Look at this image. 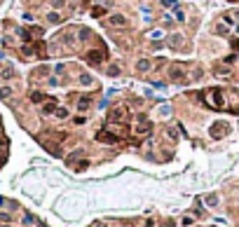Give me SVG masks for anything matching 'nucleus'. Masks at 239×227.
Masks as SVG:
<instances>
[{
    "label": "nucleus",
    "mask_w": 239,
    "mask_h": 227,
    "mask_svg": "<svg viewBox=\"0 0 239 227\" xmlns=\"http://www.w3.org/2000/svg\"><path fill=\"white\" fill-rule=\"evenodd\" d=\"M127 115H129V112L124 110V106H120V108H115L108 117H110V122H122V120H127Z\"/></svg>",
    "instance_id": "obj_2"
},
{
    "label": "nucleus",
    "mask_w": 239,
    "mask_h": 227,
    "mask_svg": "<svg viewBox=\"0 0 239 227\" xmlns=\"http://www.w3.org/2000/svg\"><path fill=\"white\" fill-rule=\"evenodd\" d=\"M89 35H91V33L87 31V28H80V37H82V40H85V37H89Z\"/></svg>",
    "instance_id": "obj_15"
},
{
    "label": "nucleus",
    "mask_w": 239,
    "mask_h": 227,
    "mask_svg": "<svg viewBox=\"0 0 239 227\" xmlns=\"http://www.w3.org/2000/svg\"><path fill=\"white\" fill-rule=\"evenodd\" d=\"M108 75H120V68H117V66H110V68H108Z\"/></svg>",
    "instance_id": "obj_14"
},
{
    "label": "nucleus",
    "mask_w": 239,
    "mask_h": 227,
    "mask_svg": "<svg viewBox=\"0 0 239 227\" xmlns=\"http://www.w3.org/2000/svg\"><path fill=\"white\" fill-rule=\"evenodd\" d=\"M176 16H178V21H185V14H183L181 10H176Z\"/></svg>",
    "instance_id": "obj_19"
},
{
    "label": "nucleus",
    "mask_w": 239,
    "mask_h": 227,
    "mask_svg": "<svg viewBox=\"0 0 239 227\" xmlns=\"http://www.w3.org/2000/svg\"><path fill=\"white\" fill-rule=\"evenodd\" d=\"M49 21H52V24H59L61 19H59V14H56V12H49Z\"/></svg>",
    "instance_id": "obj_13"
},
{
    "label": "nucleus",
    "mask_w": 239,
    "mask_h": 227,
    "mask_svg": "<svg viewBox=\"0 0 239 227\" xmlns=\"http://www.w3.org/2000/svg\"><path fill=\"white\" fill-rule=\"evenodd\" d=\"M169 45H171V47H178V45H181V35H176V33H174V35L169 37Z\"/></svg>",
    "instance_id": "obj_9"
},
{
    "label": "nucleus",
    "mask_w": 239,
    "mask_h": 227,
    "mask_svg": "<svg viewBox=\"0 0 239 227\" xmlns=\"http://www.w3.org/2000/svg\"><path fill=\"white\" fill-rule=\"evenodd\" d=\"M10 94H12V89H0V96H2V98H7Z\"/></svg>",
    "instance_id": "obj_18"
},
{
    "label": "nucleus",
    "mask_w": 239,
    "mask_h": 227,
    "mask_svg": "<svg viewBox=\"0 0 239 227\" xmlns=\"http://www.w3.org/2000/svg\"><path fill=\"white\" fill-rule=\"evenodd\" d=\"M80 85H85V87H87V85H91V77H89L87 73H85V75H80Z\"/></svg>",
    "instance_id": "obj_10"
},
{
    "label": "nucleus",
    "mask_w": 239,
    "mask_h": 227,
    "mask_svg": "<svg viewBox=\"0 0 239 227\" xmlns=\"http://www.w3.org/2000/svg\"><path fill=\"white\" fill-rule=\"evenodd\" d=\"M162 5L164 7H176V0H162Z\"/></svg>",
    "instance_id": "obj_16"
},
{
    "label": "nucleus",
    "mask_w": 239,
    "mask_h": 227,
    "mask_svg": "<svg viewBox=\"0 0 239 227\" xmlns=\"http://www.w3.org/2000/svg\"><path fill=\"white\" fill-rule=\"evenodd\" d=\"M91 14H94V16H101V14H103V7H94V10H91Z\"/></svg>",
    "instance_id": "obj_17"
},
{
    "label": "nucleus",
    "mask_w": 239,
    "mask_h": 227,
    "mask_svg": "<svg viewBox=\"0 0 239 227\" xmlns=\"http://www.w3.org/2000/svg\"><path fill=\"white\" fill-rule=\"evenodd\" d=\"M56 117H59V120H64V117H68V110H66V108H59V110H56Z\"/></svg>",
    "instance_id": "obj_12"
},
{
    "label": "nucleus",
    "mask_w": 239,
    "mask_h": 227,
    "mask_svg": "<svg viewBox=\"0 0 239 227\" xmlns=\"http://www.w3.org/2000/svg\"><path fill=\"white\" fill-rule=\"evenodd\" d=\"M108 24H110V26H115V28H122V26H127V19H124L122 14H115V16H110V19H108Z\"/></svg>",
    "instance_id": "obj_3"
},
{
    "label": "nucleus",
    "mask_w": 239,
    "mask_h": 227,
    "mask_svg": "<svg viewBox=\"0 0 239 227\" xmlns=\"http://www.w3.org/2000/svg\"><path fill=\"white\" fill-rule=\"evenodd\" d=\"M216 33H228V26H216Z\"/></svg>",
    "instance_id": "obj_20"
},
{
    "label": "nucleus",
    "mask_w": 239,
    "mask_h": 227,
    "mask_svg": "<svg viewBox=\"0 0 239 227\" xmlns=\"http://www.w3.org/2000/svg\"><path fill=\"white\" fill-rule=\"evenodd\" d=\"M136 68H138V73H148L150 70V61L148 59H141V61L136 63Z\"/></svg>",
    "instance_id": "obj_6"
},
{
    "label": "nucleus",
    "mask_w": 239,
    "mask_h": 227,
    "mask_svg": "<svg viewBox=\"0 0 239 227\" xmlns=\"http://www.w3.org/2000/svg\"><path fill=\"white\" fill-rule=\"evenodd\" d=\"M52 5L54 7H64V0H52Z\"/></svg>",
    "instance_id": "obj_21"
},
{
    "label": "nucleus",
    "mask_w": 239,
    "mask_h": 227,
    "mask_svg": "<svg viewBox=\"0 0 239 227\" xmlns=\"http://www.w3.org/2000/svg\"><path fill=\"white\" fill-rule=\"evenodd\" d=\"M99 141L101 143H117V136H113V133H106V131H99Z\"/></svg>",
    "instance_id": "obj_4"
},
{
    "label": "nucleus",
    "mask_w": 239,
    "mask_h": 227,
    "mask_svg": "<svg viewBox=\"0 0 239 227\" xmlns=\"http://www.w3.org/2000/svg\"><path fill=\"white\" fill-rule=\"evenodd\" d=\"M87 61H89L91 66H99L103 61V52L101 49H91V52H87Z\"/></svg>",
    "instance_id": "obj_1"
},
{
    "label": "nucleus",
    "mask_w": 239,
    "mask_h": 227,
    "mask_svg": "<svg viewBox=\"0 0 239 227\" xmlns=\"http://www.w3.org/2000/svg\"><path fill=\"white\" fill-rule=\"evenodd\" d=\"M89 103H91V101L87 98V96H82V98L77 101V108H80V110H87V108H89Z\"/></svg>",
    "instance_id": "obj_7"
},
{
    "label": "nucleus",
    "mask_w": 239,
    "mask_h": 227,
    "mask_svg": "<svg viewBox=\"0 0 239 227\" xmlns=\"http://www.w3.org/2000/svg\"><path fill=\"white\" fill-rule=\"evenodd\" d=\"M169 77L171 80H181L183 77V68H181V66H171V68H169Z\"/></svg>",
    "instance_id": "obj_5"
},
{
    "label": "nucleus",
    "mask_w": 239,
    "mask_h": 227,
    "mask_svg": "<svg viewBox=\"0 0 239 227\" xmlns=\"http://www.w3.org/2000/svg\"><path fill=\"white\" fill-rule=\"evenodd\" d=\"M42 98H45L42 91H33V94H31V101H33V103H42Z\"/></svg>",
    "instance_id": "obj_8"
},
{
    "label": "nucleus",
    "mask_w": 239,
    "mask_h": 227,
    "mask_svg": "<svg viewBox=\"0 0 239 227\" xmlns=\"http://www.w3.org/2000/svg\"><path fill=\"white\" fill-rule=\"evenodd\" d=\"M54 106H56V101L52 98L49 103H45V108H42V110H45V112H52V110H54Z\"/></svg>",
    "instance_id": "obj_11"
}]
</instances>
